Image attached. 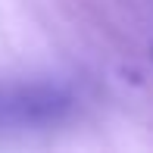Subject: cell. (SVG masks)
<instances>
[{
    "label": "cell",
    "mask_w": 153,
    "mask_h": 153,
    "mask_svg": "<svg viewBox=\"0 0 153 153\" xmlns=\"http://www.w3.org/2000/svg\"><path fill=\"white\" fill-rule=\"evenodd\" d=\"M75 106V97L59 85L28 81V85H0V131L44 128L62 122Z\"/></svg>",
    "instance_id": "6da1fadb"
}]
</instances>
